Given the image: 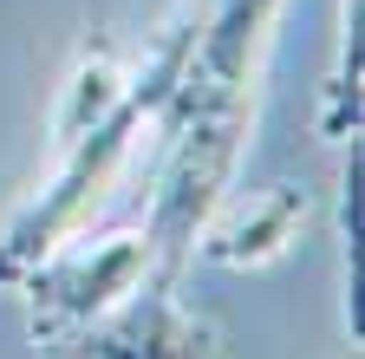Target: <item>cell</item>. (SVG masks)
Wrapping results in <instances>:
<instances>
[{"label":"cell","instance_id":"6da1fadb","mask_svg":"<svg viewBox=\"0 0 365 359\" xmlns=\"http://www.w3.org/2000/svg\"><path fill=\"white\" fill-rule=\"evenodd\" d=\"M196 26H202V7L182 0L170 14V26L144 46V59H130V66L118 53H85L78 59L66 98H59V118H53L59 170L0 229V288H20L53 248L85 236V222L98 216V203L111 196V183L137 157V144L163 131V111L182 85V66L196 53Z\"/></svg>","mask_w":365,"mask_h":359},{"label":"cell","instance_id":"7a4b0ae2","mask_svg":"<svg viewBox=\"0 0 365 359\" xmlns=\"http://www.w3.org/2000/svg\"><path fill=\"white\" fill-rule=\"evenodd\" d=\"M196 53L182 66V85L163 111V170L144 216V242L157 275H182L196 261L209 216L235 190V163L255 111V72L267 53V33L281 20V0H196Z\"/></svg>","mask_w":365,"mask_h":359},{"label":"cell","instance_id":"3957f363","mask_svg":"<svg viewBox=\"0 0 365 359\" xmlns=\"http://www.w3.org/2000/svg\"><path fill=\"white\" fill-rule=\"evenodd\" d=\"M144 275H157L144 229H124V236H105V242H78V236H72L66 248H53V255H46L33 275L20 281L33 346H53L59 333L98 320V313L118 307Z\"/></svg>","mask_w":365,"mask_h":359},{"label":"cell","instance_id":"277c9868","mask_svg":"<svg viewBox=\"0 0 365 359\" xmlns=\"http://www.w3.org/2000/svg\"><path fill=\"white\" fill-rule=\"evenodd\" d=\"M39 359H222V333L176 300L170 275H144L98 320L39 346Z\"/></svg>","mask_w":365,"mask_h":359},{"label":"cell","instance_id":"5b68a950","mask_svg":"<svg viewBox=\"0 0 365 359\" xmlns=\"http://www.w3.org/2000/svg\"><path fill=\"white\" fill-rule=\"evenodd\" d=\"M300 216H307V196H300V190H267V196H255L248 209H228V203H222V209L209 216V229H202L196 255L228 261V268L274 261V255L294 242Z\"/></svg>","mask_w":365,"mask_h":359}]
</instances>
